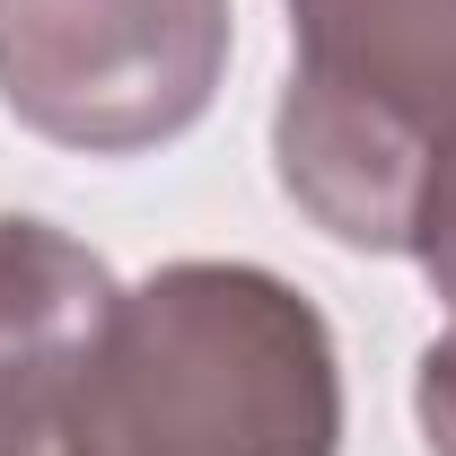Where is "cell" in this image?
<instances>
[{"label":"cell","mask_w":456,"mask_h":456,"mask_svg":"<svg viewBox=\"0 0 456 456\" xmlns=\"http://www.w3.org/2000/svg\"><path fill=\"white\" fill-rule=\"evenodd\" d=\"M342 360L264 264H167L114 298L53 403V456H334Z\"/></svg>","instance_id":"cell-1"},{"label":"cell","mask_w":456,"mask_h":456,"mask_svg":"<svg viewBox=\"0 0 456 456\" xmlns=\"http://www.w3.org/2000/svg\"><path fill=\"white\" fill-rule=\"evenodd\" d=\"M281 193L360 255H412L430 167L456 150V0H281Z\"/></svg>","instance_id":"cell-2"},{"label":"cell","mask_w":456,"mask_h":456,"mask_svg":"<svg viewBox=\"0 0 456 456\" xmlns=\"http://www.w3.org/2000/svg\"><path fill=\"white\" fill-rule=\"evenodd\" d=\"M228 36V0H0V106L36 141L132 159L211 114Z\"/></svg>","instance_id":"cell-3"},{"label":"cell","mask_w":456,"mask_h":456,"mask_svg":"<svg viewBox=\"0 0 456 456\" xmlns=\"http://www.w3.org/2000/svg\"><path fill=\"white\" fill-rule=\"evenodd\" d=\"M114 273L53 220H0V403H61L114 316Z\"/></svg>","instance_id":"cell-4"},{"label":"cell","mask_w":456,"mask_h":456,"mask_svg":"<svg viewBox=\"0 0 456 456\" xmlns=\"http://www.w3.org/2000/svg\"><path fill=\"white\" fill-rule=\"evenodd\" d=\"M412 264L430 273V289L448 298V316H456V150L430 167V184H421V211H412Z\"/></svg>","instance_id":"cell-5"},{"label":"cell","mask_w":456,"mask_h":456,"mask_svg":"<svg viewBox=\"0 0 456 456\" xmlns=\"http://www.w3.org/2000/svg\"><path fill=\"white\" fill-rule=\"evenodd\" d=\"M412 412H421V439L430 456H456V334H439L412 369Z\"/></svg>","instance_id":"cell-6"},{"label":"cell","mask_w":456,"mask_h":456,"mask_svg":"<svg viewBox=\"0 0 456 456\" xmlns=\"http://www.w3.org/2000/svg\"><path fill=\"white\" fill-rule=\"evenodd\" d=\"M0 456H53V403H0Z\"/></svg>","instance_id":"cell-7"}]
</instances>
